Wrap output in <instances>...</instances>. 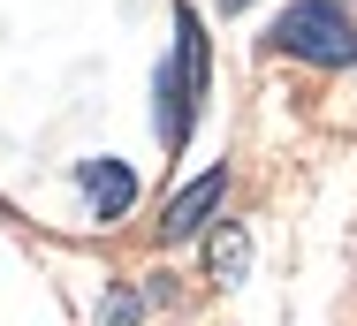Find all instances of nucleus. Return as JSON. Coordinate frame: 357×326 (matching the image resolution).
<instances>
[{
    "label": "nucleus",
    "mask_w": 357,
    "mask_h": 326,
    "mask_svg": "<svg viewBox=\"0 0 357 326\" xmlns=\"http://www.w3.org/2000/svg\"><path fill=\"white\" fill-rule=\"evenodd\" d=\"M266 38L282 46L289 61H312V68H350L357 61V23L335 0H296V8H282Z\"/></svg>",
    "instance_id": "1"
},
{
    "label": "nucleus",
    "mask_w": 357,
    "mask_h": 326,
    "mask_svg": "<svg viewBox=\"0 0 357 326\" xmlns=\"http://www.w3.org/2000/svg\"><path fill=\"white\" fill-rule=\"evenodd\" d=\"M175 61L160 68V137H167V152H183V137H190V107L206 99V31H198V15L183 8L175 15Z\"/></svg>",
    "instance_id": "2"
},
{
    "label": "nucleus",
    "mask_w": 357,
    "mask_h": 326,
    "mask_svg": "<svg viewBox=\"0 0 357 326\" xmlns=\"http://www.w3.org/2000/svg\"><path fill=\"white\" fill-rule=\"evenodd\" d=\"M220 190H228V175H220V167H213V175H198L190 190L160 212V243H190V235H198V228L220 212Z\"/></svg>",
    "instance_id": "3"
},
{
    "label": "nucleus",
    "mask_w": 357,
    "mask_h": 326,
    "mask_svg": "<svg viewBox=\"0 0 357 326\" xmlns=\"http://www.w3.org/2000/svg\"><path fill=\"white\" fill-rule=\"evenodd\" d=\"M84 197H91L99 220H122V212L137 205V175H130L122 160H91V167H84Z\"/></svg>",
    "instance_id": "4"
},
{
    "label": "nucleus",
    "mask_w": 357,
    "mask_h": 326,
    "mask_svg": "<svg viewBox=\"0 0 357 326\" xmlns=\"http://www.w3.org/2000/svg\"><path fill=\"white\" fill-rule=\"evenodd\" d=\"M213 273H220V281H243V235H236V228L213 235Z\"/></svg>",
    "instance_id": "5"
}]
</instances>
